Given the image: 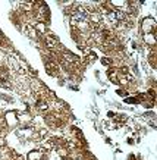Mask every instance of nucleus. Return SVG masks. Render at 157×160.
I'll use <instances>...</instances> for the list:
<instances>
[{
    "label": "nucleus",
    "instance_id": "12",
    "mask_svg": "<svg viewBox=\"0 0 157 160\" xmlns=\"http://www.w3.org/2000/svg\"><path fill=\"white\" fill-rule=\"evenodd\" d=\"M0 156H2V153H0Z\"/></svg>",
    "mask_w": 157,
    "mask_h": 160
},
{
    "label": "nucleus",
    "instance_id": "6",
    "mask_svg": "<svg viewBox=\"0 0 157 160\" xmlns=\"http://www.w3.org/2000/svg\"><path fill=\"white\" fill-rule=\"evenodd\" d=\"M43 151L41 150H31L27 154V160H41L43 159Z\"/></svg>",
    "mask_w": 157,
    "mask_h": 160
},
{
    "label": "nucleus",
    "instance_id": "5",
    "mask_svg": "<svg viewBox=\"0 0 157 160\" xmlns=\"http://www.w3.org/2000/svg\"><path fill=\"white\" fill-rule=\"evenodd\" d=\"M34 28H35V31H37L38 37H44V35L47 34V24H44V22H35Z\"/></svg>",
    "mask_w": 157,
    "mask_h": 160
},
{
    "label": "nucleus",
    "instance_id": "7",
    "mask_svg": "<svg viewBox=\"0 0 157 160\" xmlns=\"http://www.w3.org/2000/svg\"><path fill=\"white\" fill-rule=\"evenodd\" d=\"M123 102L126 103V104H137L138 100H137V97H135V96H128V97L123 98Z\"/></svg>",
    "mask_w": 157,
    "mask_h": 160
},
{
    "label": "nucleus",
    "instance_id": "10",
    "mask_svg": "<svg viewBox=\"0 0 157 160\" xmlns=\"http://www.w3.org/2000/svg\"><path fill=\"white\" fill-rule=\"evenodd\" d=\"M116 94L118 96H122V97H128V91L123 88V90H116Z\"/></svg>",
    "mask_w": 157,
    "mask_h": 160
},
{
    "label": "nucleus",
    "instance_id": "4",
    "mask_svg": "<svg viewBox=\"0 0 157 160\" xmlns=\"http://www.w3.org/2000/svg\"><path fill=\"white\" fill-rule=\"evenodd\" d=\"M22 31H24V34L28 37V38H31V40H37L38 38V34H37V31H35V28L32 27L31 24H25L24 27H22Z\"/></svg>",
    "mask_w": 157,
    "mask_h": 160
},
{
    "label": "nucleus",
    "instance_id": "2",
    "mask_svg": "<svg viewBox=\"0 0 157 160\" xmlns=\"http://www.w3.org/2000/svg\"><path fill=\"white\" fill-rule=\"evenodd\" d=\"M3 121H5V123H6L7 128H16V126L19 125V121H18V112L16 110L5 112V115H3Z\"/></svg>",
    "mask_w": 157,
    "mask_h": 160
},
{
    "label": "nucleus",
    "instance_id": "1",
    "mask_svg": "<svg viewBox=\"0 0 157 160\" xmlns=\"http://www.w3.org/2000/svg\"><path fill=\"white\" fill-rule=\"evenodd\" d=\"M156 28H157V21L154 16H145L142 18L141 24H140V29H141V35L142 34H156Z\"/></svg>",
    "mask_w": 157,
    "mask_h": 160
},
{
    "label": "nucleus",
    "instance_id": "9",
    "mask_svg": "<svg viewBox=\"0 0 157 160\" xmlns=\"http://www.w3.org/2000/svg\"><path fill=\"white\" fill-rule=\"evenodd\" d=\"M57 151H59V154L62 156V157H68V148H65V147L62 148V147H60Z\"/></svg>",
    "mask_w": 157,
    "mask_h": 160
},
{
    "label": "nucleus",
    "instance_id": "3",
    "mask_svg": "<svg viewBox=\"0 0 157 160\" xmlns=\"http://www.w3.org/2000/svg\"><path fill=\"white\" fill-rule=\"evenodd\" d=\"M141 40H142V44H144L145 47H150V49H154L157 44L156 34H154V32H151V34H142Z\"/></svg>",
    "mask_w": 157,
    "mask_h": 160
},
{
    "label": "nucleus",
    "instance_id": "8",
    "mask_svg": "<svg viewBox=\"0 0 157 160\" xmlns=\"http://www.w3.org/2000/svg\"><path fill=\"white\" fill-rule=\"evenodd\" d=\"M100 62L103 63L104 66H112V63H113V60L110 58H103L101 59V60H100Z\"/></svg>",
    "mask_w": 157,
    "mask_h": 160
},
{
    "label": "nucleus",
    "instance_id": "11",
    "mask_svg": "<svg viewBox=\"0 0 157 160\" xmlns=\"http://www.w3.org/2000/svg\"><path fill=\"white\" fill-rule=\"evenodd\" d=\"M5 146V140H3V137H0V147Z\"/></svg>",
    "mask_w": 157,
    "mask_h": 160
}]
</instances>
